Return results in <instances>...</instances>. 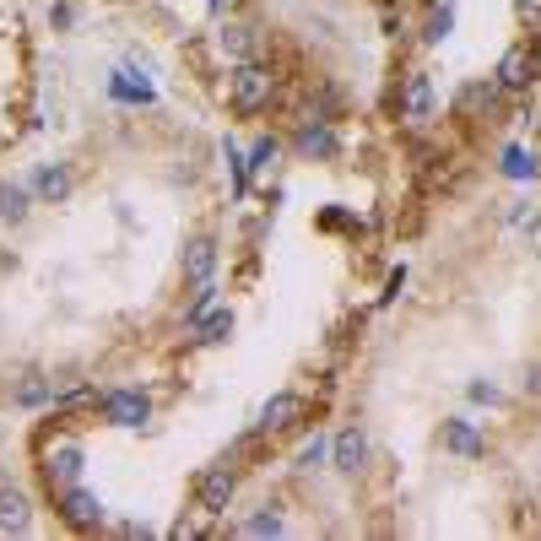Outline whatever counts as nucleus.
Returning a JSON list of instances; mask_svg holds the SVG:
<instances>
[{"label": "nucleus", "mask_w": 541, "mask_h": 541, "mask_svg": "<svg viewBox=\"0 0 541 541\" xmlns=\"http://www.w3.org/2000/svg\"><path fill=\"white\" fill-rule=\"evenodd\" d=\"M498 98H504V87H498V82H471L466 92H460L455 109L466 114V120H477V114H493L498 109Z\"/></svg>", "instance_id": "16"}, {"label": "nucleus", "mask_w": 541, "mask_h": 541, "mask_svg": "<svg viewBox=\"0 0 541 541\" xmlns=\"http://www.w3.org/2000/svg\"><path fill=\"white\" fill-rule=\"evenodd\" d=\"M217 49H222V60L228 65H244V60H255V28L249 22H222L217 28Z\"/></svg>", "instance_id": "12"}, {"label": "nucleus", "mask_w": 541, "mask_h": 541, "mask_svg": "<svg viewBox=\"0 0 541 541\" xmlns=\"http://www.w3.org/2000/svg\"><path fill=\"white\" fill-rule=\"evenodd\" d=\"M211 303H217V282H195L190 303H184V325H201L211 314Z\"/></svg>", "instance_id": "21"}, {"label": "nucleus", "mask_w": 541, "mask_h": 541, "mask_svg": "<svg viewBox=\"0 0 541 541\" xmlns=\"http://www.w3.org/2000/svg\"><path fill=\"white\" fill-rule=\"evenodd\" d=\"M55 509H60V520L71 525V531H103V504H98V493H87L82 482L55 493Z\"/></svg>", "instance_id": "4"}, {"label": "nucleus", "mask_w": 541, "mask_h": 541, "mask_svg": "<svg viewBox=\"0 0 541 541\" xmlns=\"http://www.w3.org/2000/svg\"><path fill=\"white\" fill-rule=\"evenodd\" d=\"M525 390H541V368H536V374H531V379H525Z\"/></svg>", "instance_id": "32"}, {"label": "nucleus", "mask_w": 541, "mask_h": 541, "mask_svg": "<svg viewBox=\"0 0 541 541\" xmlns=\"http://www.w3.org/2000/svg\"><path fill=\"white\" fill-rule=\"evenodd\" d=\"M71 22H76L71 0H60V6H49V28H71Z\"/></svg>", "instance_id": "28"}, {"label": "nucleus", "mask_w": 541, "mask_h": 541, "mask_svg": "<svg viewBox=\"0 0 541 541\" xmlns=\"http://www.w3.org/2000/svg\"><path fill=\"white\" fill-rule=\"evenodd\" d=\"M71 184H76V179H71V168H65V163H44V168L33 174V195L55 206V201H65V195H71Z\"/></svg>", "instance_id": "15"}, {"label": "nucleus", "mask_w": 541, "mask_h": 541, "mask_svg": "<svg viewBox=\"0 0 541 541\" xmlns=\"http://www.w3.org/2000/svg\"><path fill=\"white\" fill-rule=\"evenodd\" d=\"M536 49L531 44H509L504 49V60H498V71H493V82L504 87V92H531V82H536Z\"/></svg>", "instance_id": "6"}, {"label": "nucleus", "mask_w": 541, "mask_h": 541, "mask_svg": "<svg viewBox=\"0 0 541 541\" xmlns=\"http://www.w3.org/2000/svg\"><path fill=\"white\" fill-rule=\"evenodd\" d=\"M287 531V520H282V509L276 504H266L260 514H249V520L239 525V536H282Z\"/></svg>", "instance_id": "19"}, {"label": "nucleus", "mask_w": 541, "mask_h": 541, "mask_svg": "<svg viewBox=\"0 0 541 541\" xmlns=\"http://www.w3.org/2000/svg\"><path fill=\"white\" fill-rule=\"evenodd\" d=\"M33 531V504L17 487H0V536H28Z\"/></svg>", "instance_id": "11"}, {"label": "nucleus", "mask_w": 541, "mask_h": 541, "mask_svg": "<svg viewBox=\"0 0 541 541\" xmlns=\"http://www.w3.org/2000/svg\"><path fill=\"white\" fill-rule=\"evenodd\" d=\"M55 401V385H49V379H38V374H28L17 385V406H49Z\"/></svg>", "instance_id": "23"}, {"label": "nucleus", "mask_w": 541, "mask_h": 541, "mask_svg": "<svg viewBox=\"0 0 541 541\" xmlns=\"http://www.w3.org/2000/svg\"><path fill=\"white\" fill-rule=\"evenodd\" d=\"M504 174H509V179H531V174H536V157L525 152V147H509V152H504Z\"/></svg>", "instance_id": "26"}, {"label": "nucleus", "mask_w": 541, "mask_h": 541, "mask_svg": "<svg viewBox=\"0 0 541 541\" xmlns=\"http://www.w3.org/2000/svg\"><path fill=\"white\" fill-rule=\"evenodd\" d=\"M206 6H211V11H222V6H228V0H206Z\"/></svg>", "instance_id": "33"}, {"label": "nucleus", "mask_w": 541, "mask_h": 541, "mask_svg": "<svg viewBox=\"0 0 541 541\" xmlns=\"http://www.w3.org/2000/svg\"><path fill=\"white\" fill-rule=\"evenodd\" d=\"M331 466L341 471V477H358V471L368 466V439L363 428H341L331 439Z\"/></svg>", "instance_id": "10"}, {"label": "nucleus", "mask_w": 541, "mask_h": 541, "mask_svg": "<svg viewBox=\"0 0 541 541\" xmlns=\"http://www.w3.org/2000/svg\"><path fill=\"white\" fill-rule=\"evenodd\" d=\"M444 450L460 455V460H477L487 444H482V433H477V422H466V417H450L444 422Z\"/></svg>", "instance_id": "14"}, {"label": "nucleus", "mask_w": 541, "mask_h": 541, "mask_svg": "<svg viewBox=\"0 0 541 541\" xmlns=\"http://www.w3.org/2000/svg\"><path fill=\"white\" fill-rule=\"evenodd\" d=\"M433 109H439V98H433V76L428 71H406L401 76V120H433Z\"/></svg>", "instance_id": "9"}, {"label": "nucleus", "mask_w": 541, "mask_h": 541, "mask_svg": "<svg viewBox=\"0 0 541 541\" xmlns=\"http://www.w3.org/2000/svg\"><path fill=\"white\" fill-rule=\"evenodd\" d=\"M309 417V395H298V390H276L266 406H260V433H287V428H298V422Z\"/></svg>", "instance_id": "7"}, {"label": "nucleus", "mask_w": 541, "mask_h": 541, "mask_svg": "<svg viewBox=\"0 0 541 541\" xmlns=\"http://www.w3.org/2000/svg\"><path fill=\"white\" fill-rule=\"evenodd\" d=\"M325 460H331V439H325V433H314V439L298 450V471H320Z\"/></svg>", "instance_id": "25"}, {"label": "nucleus", "mask_w": 541, "mask_h": 541, "mask_svg": "<svg viewBox=\"0 0 541 541\" xmlns=\"http://www.w3.org/2000/svg\"><path fill=\"white\" fill-rule=\"evenodd\" d=\"M514 6H520L525 22H541V0H514Z\"/></svg>", "instance_id": "30"}, {"label": "nucleus", "mask_w": 541, "mask_h": 541, "mask_svg": "<svg viewBox=\"0 0 541 541\" xmlns=\"http://www.w3.org/2000/svg\"><path fill=\"white\" fill-rule=\"evenodd\" d=\"M276 157H282V141H276V136H260L255 141V147H249V179H266L271 174V168H276Z\"/></svg>", "instance_id": "20"}, {"label": "nucleus", "mask_w": 541, "mask_h": 541, "mask_svg": "<svg viewBox=\"0 0 541 541\" xmlns=\"http://www.w3.org/2000/svg\"><path fill=\"white\" fill-rule=\"evenodd\" d=\"M450 28H455V6L444 0V6L428 11V22H422V38H428V44H444V38H450Z\"/></svg>", "instance_id": "22"}, {"label": "nucleus", "mask_w": 541, "mask_h": 541, "mask_svg": "<svg viewBox=\"0 0 541 541\" xmlns=\"http://www.w3.org/2000/svg\"><path fill=\"white\" fill-rule=\"evenodd\" d=\"M109 87H114V98H130V103H147V98H152V87H147V82L136 87V82H130V71H120Z\"/></svg>", "instance_id": "27"}, {"label": "nucleus", "mask_w": 541, "mask_h": 541, "mask_svg": "<svg viewBox=\"0 0 541 541\" xmlns=\"http://www.w3.org/2000/svg\"><path fill=\"white\" fill-rule=\"evenodd\" d=\"M147 417H152L147 390H109L103 395V422H109V428H141Z\"/></svg>", "instance_id": "8"}, {"label": "nucleus", "mask_w": 541, "mask_h": 541, "mask_svg": "<svg viewBox=\"0 0 541 541\" xmlns=\"http://www.w3.org/2000/svg\"><path fill=\"white\" fill-rule=\"evenodd\" d=\"M276 98V71L260 60H244L228 71V109L239 114V120H255L260 109H271Z\"/></svg>", "instance_id": "1"}, {"label": "nucleus", "mask_w": 541, "mask_h": 541, "mask_svg": "<svg viewBox=\"0 0 541 541\" xmlns=\"http://www.w3.org/2000/svg\"><path fill=\"white\" fill-rule=\"evenodd\" d=\"M179 271H184V282H211V271H217V244L211 239H190L184 244V255H179Z\"/></svg>", "instance_id": "13"}, {"label": "nucleus", "mask_w": 541, "mask_h": 541, "mask_svg": "<svg viewBox=\"0 0 541 541\" xmlns=\"http://www.w3.org/2000/svg\"><path fill=\"white\" fill-rule=\"evenodd\" d=\"M195 331H201V336H195L201 347H217V341H228V336H233V309H211L206 320L195 325Z\"/></svg>", "instance_id": "18"}, {"label": "nucleus", "mask_w": 541, "mask_h": 541, "mask_svg": "<svg viewBox=\"0 0 541 541\" xmlns=\"http://www.w3.org/2000/svg\"><path fill=\"white\" fill-rule=\"evenodd\" d=\"M493 395H498L493 379H477V385H471V401H493Z\"/></svg>", "instance_id": "29"}, {"label": "nucleus", "mask_w": 541, "mask_h": 541, "mask_svg": "<svg viewBox=\"0 0 541 541\" xmlns=\"http://www.w3.org/2000/svg\"><path fill=\"white\" fill-rule=\"evenodd\" d=\"M6 136H11V120H6V114H0V147H6Z\"/></svg>", "instance_id": "31"}, {"label": "nucleus", "mask_w": 541, "mask_h": 541, "mask_svg": "<svg viewBox=\"0 0 541 541\" xmlns=\"http://www.w3.org/2000/svg\"><path fill=\"white\" fill-rule=\"evenodd\" d=\"M82 471H87V455H82V444H76V439H60V444H49V450H44V487H49V498L65 493V487H76V482H82Z\"/></svg>", "instance_id": "3"}, {"label": "nucleus", "mask_w": 541, "mask_h": 541, "mask_svg": "<svg viewBox=\"0 0 541 541\" xmlns=\"http://www.w3.org/2000/svg\"><path fill=\"white\" fill-rule=\"evenodd\" d=\"M293 152L303 157V163H336V157H341V141H336L331 120H303V125L293 130Z\"/></svg>", "instance_id": "5"}, {"label": "nucleus", "mask_w": 541, "mask_h": 541, "mask_svg": "<svg viewBox=\"0 0 541 541\" xmlns=\"http://www.w3.org/2000/svg\"><path fill=\"white\" fill-rule=\"evenodd\" d=\"M233 493H239V466L228 460H217V466H206L201 477H195V514L201 520H217V514H228Z\"/></svg>", "instance_id": "2"}, {"label": "nucleus", "mask_w": 541, "mask_h": 541, "mask_svg": "<svg viewBox=\"0 0 541 541\" xmlns=\"http://www.w3.org/2000/svg\"><path fill=\"white\" fill-rule=\"evenodd\" d=\"M222 157H228V174H233V195L244 201V195H249V157H244L239 147H233V141L222 147Z\"/></svg>", "instance_id": "24"}, {"label": "nucleus", "mask_w": 541, "mask_h": 541, "mask_svg": "<svg viewBox=\"0 0 541 541\" xmlns=\"http://www.w3.org/2000/svg\"><path fill=\"white\" fill-rule=\"evenodd\" d=\"M33 184H0V222H28Z\"/></svg>", "instance_id": "17"}]
</instances>
